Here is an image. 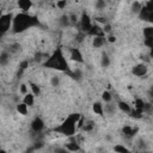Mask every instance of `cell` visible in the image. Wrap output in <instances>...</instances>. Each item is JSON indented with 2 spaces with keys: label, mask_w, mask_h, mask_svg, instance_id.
Wrapping results in <instances>:
<instances>
[{
  "label": "cell",
  "mask_w": 153,
  "mask_h": 153,
  "mask_svg": "<svg viewBox=\"0 0 153 153\" xmlns=\"http://www.w3.org/2000/svg\"><path fill=\"white\" fill-rule=\"evenodd\" d=\"M68 74H69L73 79H75V80H80L81 76H82V73H81L80 69H75V71H73V72H69Z\"/></svg>",
  "instance_id": "cell-27"
},
{
  "label": "cell",
  "mask_w": 153,
  "mask_h": 153,
  "mask_svg": "<svg viewBox=\"0 0 153 153\" xmlns=\"http://www.w3.org/2000/svg\"><path fill=\"white\" fill-rule=\"evenodd\" d=\"M102 99H103L105 103H109V102L112 100V96H111V93H110L109 91H104V92L102 93Z\"/></svg>",
  "instance_id": "cell-29"
},
{
  "label": "cell",
  "mask_w": 153,
  "mask_h": 153,
  "mask_svg": "<svg viewBox=\"0 0 153 153\" xmlns=\"http://www.w3.org/2000/svg\"><path fill=\"white\" fill-rule=\"evenodd\" d=\"M31 128L36 133H41L44 129V121L41 117H35L31 122Z\"/></svg>",
  "instance_id": "cell-8"
},
{
  "label": "cell",
  "mask_w": 153,
  "mask_h": 153,
  "mask_svg": "<svg viewBox=\"0 0 153 153\" xmlns=\"http://www.w3.org/2000/svg\"><path fill=\"white\" fill-rule=\"evenodd\" d=\"M105 41L106 39H105L104 36H94L93 41H92V45H93V48H100V47L104 45Z\"/></svg>",
  "instance_id": "cell-14"
},
{
  "label": "cell",
  "mask_w": 153,
  "mask_h": 153,
  "mask_svg": "<svg viewBox=\"0 0 153 153\" xmlns=\"http://www.w3.org/2000/svg\"><path fill=\"white\" fill-rule=\"evenodd\" d=\"M100 65H102V67H105V68L110 66V57L108 56V54H105V53H103V54H102Z\"/></svg>",
  "instance_id": "cell-23"
},
{
  "label": "cell",
  "mask_w": 153,
  "mask_h": 153,
  "mask_svg": "<svg viewBox=\"0 0 153 153\" xmlns=\"http://www.w3.org/2000/svg\"><path fill=\"white\" fill-rule=\"evenodd\" d=\"M29 85H30V87H31V93L33 94V96H39L41 94V87L37 85V84H35V82H29Z\"/></svg>",
  "instance_id": "cell-21"
},
{
  "label": "cell",
  "mask_w": 153,
  "mask_h": 153,
  "mask_svg": "<svg viewBox=\"0 0 153 153\" xmlns=\"http://www.w3.org/2000/svg\"><path fill=\"white\" fill-rule=\"evenodd\" d=\"M27 67H29V61H27V60H23V61L19 63V69H22V71H25Z\"/></svg>",
  "instance_id": "cell-36"
},
{
  "label": "cell",
  "mask_w": 153,
  "mask_h": 153,
  "mask_svg": "<svg viewBox=\"0 0 153 153\" xmlns=\"http://www.w3.org/2000/svg\"><path fill=\"white\" fill-rule=\"evenodd\" d=\"M20 49V44H18V43H16V44H12L11 45V51H17V50H19Z\"/></svg>",
  "instance_id": "cell-40"
},
{
  "label": "cell",
  "mask_w": 153,
  "mask_h": 153,
  "mask_svg": "<svg viewBox=\"0 0 153 153\" xmlns=\"http://www.w3.org/2000/svg\"><path fill=\"white\" fill-rule=\"evenodd\" d=\"M12 20H13V17L11 13H6V14H2L0 12V36L4 35L8 29H11L12 26Z\"/></svg>",
  "instance_id": "cell-4"
},
{
  "label": "cell",
  "mask_w": 153,
  "mask_h": 153,
  "mask_svg": "<svg viewBox=\"0 0 153 153\" xmlns=\"http://www.w3.org/2000/svg\"><path fill=\"white\" fill-rule=\"evenodd\" d=\"M145 45L146 47H148L149 49H152L153 48V36H151V37H145Z\"/></svg>",
  "instance_id": "cell-32"
},
{
  "label": "cell",
  "mask_w": 153,
  "mask_h": 153,
  "mask_svg": "<svg viewBox=\"0 0 153 153\" xmlns=\"http://www.w3.org/2000/svg\"><path fill=\"white\" fill-rule=\"evenodd\" d=\"M81 128L84 129V131H91V130L94 128V122H93V121L84 122V124H82V127H81Z\"/></svg>",
  "instance_id": "cell-24"
},
{
  "label": "cell",
  "mask_w": 153,
  "mask_h": 153,
  "mask_svg": "<svg viewBox=\"0 0 153 153\" xmlns=\"http://www.w3.org/2000/svg\"><path fill=\"white\" fill-rule=\"evenodd\" d=\"M102 30H103V32H104V33H110V32H111V30H112V27H111V25H110V24H104V25L102 26Z\"/></svg>",
  "instance_id": "cell-35"
},
{
  "label": "cell",
  "mask_w": 153,
  "mask_h": 153,
  "mask_svg": "<svg viewBox=\"0 0 153 153\" xmlns=\"http://www.w3.org/2000/svg\"><path fill=\"white\" fill-rule=\"evenodd\" d=\"M60 24L62 25V26H68L69 24H71V22H69V16H67V14H63V16H61L60 17Z\"/></svg>",
  "instance_id": "cell-25"
},
{
  "label": "cell",
  "mask_w": 153,
  "mask_h": 153,
  "mask_svg": "<svg viewBox=\"0 0 153 153\" xmlns=\"http://www.w3.org/2000/svg\"><path fill=\"white\" fill-rule=\"evenodd\" d=\"M85 36H86V33H84V32H81V31H80V32H79V35H76V37H75V38H76V41H78V42H82Z\"/></svg>",
  "instance_id": "cell-39"
},
{
  "label": "cell",
  "mask_w": 153,
  "mask_h": 153,
  "mask_svg": "<svg viewBox=\"0 0 153 153\" xmlns=\"http://www.w3.org/2000/svg\"><path fill=\"white\" fill-rule=\"evenodd\" d=\"M56 6L61 10H63L66 6H67V0H57L56 1Z\"/></svg>",
  "instance_id": "cell-33"
},
{
  "label": "cell",
  "mask_w": 153,
  "mask_h": 153,
  "mask_svg": "<svg viewBox=\"0 0 153 153\" xmlns=\"http://www.w3.org/2000/svg\"><path fill=\"white\" fill-rule=\"evenodd\" d=\"M10 61V53L8 51H2L0 54V65H6Z\"/></svg>",
  "instance_id": "cell-22"
},
{
  "label": "cell",
  "mask_w": 153,
  "mask_h": 153,
  "mask_svg": "<svg viewBox=\"0 0 153 153\" xmlns=\"http://www.w3.org/2000/svg\"><path fill=\"white\" fill-rule=\"evenodd\" d=\"M137 131H139V128H137V127L133 128V127H130V126H124V127L122 128V133H123V135L127 136V137H133V136H135V135L137 134Z\"/></svg>",
  "instance_id": "cell-10"
},
{
  "label": "cell",
  "mask_w": 153,
  "mask_h": 153,
  "mask_svg": "<svg viewBox=\"0 0 153 153\" xmlns=\"http://www.w3.org/2000/svg\"><path fill=\"white\" fill-rule=\"evenodd\" d=\"M56 1H57V0H56Z\"/></svg>",
  "instance_id": "cell-44"
},
{
  "label": "cell",
  "mask_w": 153,
  "mask_h": 153,
  "mask_svg": "<svg viewBox=\"0 0 153 153\" xmlns=\"http://www.w3.org/2000/svg\"><path fill=\"white\" fill-rule=\"evenodd\" d=\"M71 59L75 62H79V63H84V56L81 54V51L78 49V48H72L71 49Z\"/></svg>",
  "instance_id": "cell-9"
},
{
  "label": "cell",
  "mask_w": 153,
  "mask_h": 153,
  "mask_svg": "<svg viewBox=\"0 0 153 153\" xmlns=\"http://www.w3.org/2000/svg\"><path fill=\"white\" fill-rule=\"evenodd\" d=\"M143 105H145L143 99L136 98V99L134 100V108H135V109H141V110H143Z\"/></svg>",
  "instance_id": "cell-28"
},
{
  "label": "cell",
  "mask_w": 153,
  "mask_h": 153,
  "mask_svg": "<svg viewBox=\"0 0 153 153\" xmlns=\"http://www.w3.org/2000/svg\"><path fill=\"white\" fill-rule=\"evenodd\" d=\"M69 22H72V23H76V17H75V16H71V17H69Z\"/></svg>",
  "instance_id": "cell-42"
},
{
  "label": "cell",
  "mask_w": 153,
  "mask_h": 153,
  "mask_svg": "<svg viewBox=\"0 0 153 153\" xmlns=\"http://www.w3.org/2000/svg\"><path fill=\"white\" fill-rule=\"evenodd\" d=\"M143 36H145V37H151V36H153V27H152V26L143 27Z\"/></svg>",
  "instance_id": "cell-31"
},
{
  "label": "cell",
  "mask_w": 153,
  "mask_h": 153,
  "mask_svg": "<svg viewBox=\"0 0 153 153\" xmlns=\"http://www.w3.org/2000/svg\"><path fill=\"white\" fill-rule=\"evenodd\" d=\"M105 0H97L96 1V7L98 8V10H102V8H104L105 7Z\"/></svg>",
  "instance_id": "cell-37"
},
{
  "label": "cell",
  "mask_w": 153,
  "mask_h": 153,
  "mask_svg": "<svg viewBox=\"0 0 153 153\" xmlns=\"http://www.w3.org/2000/svg\"><path fill=\"white\" fill-rule=\"evenodd\" d=\"M117 106H118V109L121 110V111H123V112H126V114H129L130 112V105L127 103V102H123V100H120L118 103H117Z\"/></svg>",
  "instance_id": "cell-18"
},
{
  "label": "cell",
  "mask_w": 153,
  "mask_h": 153,
  "mask_svg": "<svg viewBox=\"0 0 153 153\" xmlns=\"http://www.w3.org/2000/svg\"><path fill=\"white\" fill-rule=\"evenodd\" d=\"M108 41H109L110 43H114V42H116V37H115V36H109Z\"/></svg>",
  "instance_id": "cell-41"
},
{
  "label": "cell",
  "mask_w": 153,
  "mask_h": 153,
  "mask_svg": "<svg viewBox=\"0 0 153 153\" xmlns=\"http://www.w3.org/2000/svg\"><path fill=\"white\" fill-rule=\"evenodd\" d=\"M129 114H130V117L139 120V118L142 117V115H143V110H141V109H135V108H134V110H130Z\"/></svg>",
  "instance_id": "cell-20"
},
{
  "label": "cell",
  "mask_w": 153,
  "mask_h": 153,
  "mask_svg": "<svg viewBox=\"0 0 153 153\" xmlns=\"http://www.w3.org/2000/svg\"><path fill=\"white\" fill-rule=\"evenodd\" d=\"M43 66L45 68H50V69H56V71H60V72H66V73H69V66L65 59V55L62 53V49L61 48H57L54 50V53L47 57L45 62L43 63Z\"/></svg>",
  "instance_id": "cell-2"
},
{
  "label": "cell",
  "mask_w": 153,
  "mask_h": 153,
  "mask_svg": "<svg viewBox=\"0 0 153 153\" xmlns=\"http://www.w3.org/2000/svg\"><path fill=\"white\" fill-rule=\"evenodd\" d=\"M37 25H39L37 17L27 14L26 12H22V13L16 14L13 17V20H12V30L14 33L24 32L25 30L33 27V26H37Z\"/></svg>",
  "instance_id": "cell-1"
},
{
  "label": "cell",
  "mask_w": 153,
  "mask_h": 153,
  "mask_svg": "<svg viewBox=\"0 0 153 153\" xmlns=\"http://www.w3.org/2000/svg\"><path fill=\"white\" fill-rule=\"evenodd\" d=\"M92 110L96 115H99V116H103L104 114V110H103V105L100 102H94L93 105H92Z\"/></svg>",
  "instance_id": "cell-16"
},
{
  "label": "cell",
  "mask_w": 153,
  "mask_h": 153,
  "mask_svg": "<svg viewBox=\"0 0 153 153\" xmlns=\"http://www.w3.org/2000/svg\"><path fill=\"white\" fill-rule=\"evenodd\" d=\"M16 110L20 114V115H27V111H29V109H27V105L25 104V103H18L17 105H16Z\"/></svg>",
  "instance_id": "cell-17"
},
{
  "label": "cell",
  "mask_w": 153,
  "mask_h": 153,
  "mask_svg": "<svg viewBox=\"0 0 153 153\" xmlns=\"http://www.w3.org/2000/svg\"><path fill=\"white\" fill-rule=\"evenodd\" d=\"M137 14H139V18L141 20H145V22H152L153 20V12L148 11L145 6L141 7V10H140V12Z\"/></svg>",
  "instance_id": "cell-7"
},
{
  "label": "cell",
  "mask_w": 153,
  "mask_h": 153,
  "mask_svg": "<svg viewBox=\"0 0 153 153\" xmlns=\"http://www.w3.org/2000/svg\"><path fill=\"white\" fill-rule=\"evenodd\" d=\"M80 117H81V115L78 114V112L71 114L60 126H57V127L54 128V131L60 133V134L66 135V136H72V135H74L75 131H76V129H78V128H76V122L79 121Z\"/></svg>",
  "instance_id": "cell-3"
},
{
  "label": "cell",
  "mask_w": 153,
  "mask_h": 153,
  "mask_svg": "<svg viewBox=\"0 0 153 153\" xmlns=\"http://www.w3.org/2000/svg\"><path fill=\"white\" fill-rule=\"evenodd\" d=\"M69 137H71V141H72V142H69V143H66L65 148H66L67 151H71V152H78V151H80L81 148L79 147L78 142H76V141H74V139H73V135H72V136H69Z\"/></svg>",
  "instance_id": "cell-12"
},
{
  "label": "cell",
  "mask_w": 153,
  "mask_h": 153,
  "mask_svg": "<svg viewBox=\"0 0 153 153\" xmlns=\"http://www.w3.org/2000/svg\"><path fill=\"white\" fill-rule=\"evenodd\" d=\"M91 26H92V23H91L90 16L86 12H84L80 17V31L84 33H87V31L91 29Z\"/></svg>",
  "instance_id": "cell-5"
},
{
  "label": "cell",
  "mask_w": 153,
  "mask_h": 153,
  "mask_svg": "<svg viewBox=\"0 0 153 153\" xmlns=\"http://www.w3.org/2000/svg\"><path fill=\"white\" fill-rule=\"evenodd\" d=\"M23 103H25L27 106H32L35 104V96L32 93H26L24 94V98H23Z\"/></svg>",
  "instance_id": "cell-15"
},
{
  "label": "cell",
  "mask_w": 153,
  "mask_h": 153,
  "mask_svg": "<svg viewBox=\"0 0 153 153\" xmlns=\"http://www.w3.org/2000/svg\"><path fill=\"white\" fill-rule=\"evenodd\" d=\"M131 72H133L134 75L142 78V76H146V75H147L148 68H147V66H146L145 63H139V65H136V66L133 67V71H131Z\"/></svg>",
  "instance_id": "cell-6"
},
{
  "label": "cell",
  "mask_w": 153,
  "mask_h": 153,
  "mask_svg": "<svg viewBox=\"0 0 153 153\" xmlns=\"http://www.w3.org/2000/svg\"><path fill=\"white\" fill-rule=\"evenodd\" d=\"M41 56H42V54H39V53H38V54H36V57H35V60L39 62V61H41Z\"/></svg>",
  "instance_id": "cell-43"
},
{
  "label": "cell",
  "mask_w": 153,
  "mask_h": 153,
  "mask_svg": "<svg viewBox=\"0 0 153 153\" xmlns=\"http://www.w3.org/2000/svg\"><path fill=\"white\" fill-rule=\"evenodd\" d=\"M19 91H20V93L26 94V93H27V86H26V84H20V86H19Z\"/></svg>",
  "instance_id": "cell-38"
},
{
  "label": "cell",
  "mask_w": 153,
  "mask_h": 153,
  "mask_svg": "<svg viewBox=\"0 0 153 153\" xmlns=\"http://www.w3.org/2000/svg\"><path fill=\"white\" fill-rule=\"evenodd\" d=\"M87 35H88V36H92V37H94V36H105V33L103 32L102 27H100L98 24L92 25L91 29L87 31Z\"/></svg>",
  "instance_id": "cell-11"
},
{
  "label": "cell",
  "mask_w": 153,
  "mask_h": 153,
  "mask_svg": "<svg viewBox=\"0 0 153 153\" xmlns=\"http://www.w3.org/2000/svg\"><path fill=\"white\" fill-rule=\"evenodd\" d=\"M50 82H51V85H53L54 87H56V86H59V85H60V78H59V76H56V75H54V76L51 78Z\"/></svg>",
  "instance_id": "cell-34"
},
{
  "label": "cell",
  "mask_w": 153,
  "mask_h": 153,
  "mask_svg": "<svg viewBox=\"0 0 153 153\" xmlns=\"http://www.w3.org/2000/svg\"><path fill=\"white\" fill-rule=\"evenodd\" d=\"M114 151H115V152H120V153H128V152H129V149H128L127 147L122 146V145H116V146L114 147Z\"/></svg>",
  "instance_id": "cell-30"
},
{
  "label": "cell",
  "mask_w": 153,
  "mask_h": 153,
  "mask_svg": "<svg viewBox=\"0 0 153 153\" xmlns=\"http://www.w3.org/2000/svg\"><path fill=\"white\" fill-rule=\"evenodd\" d=\"M103 110H104V112H106V114H109V115H112V114H115L116 105H115V104H112L111 102L105 103V106L103 105Z\"/></svg>",
  "instance_id": "cell-19"
},
{
  "label": "cell",
  "mask_w": 153,
  "mask_h": 153,
  "mask_svg": "<svg viewBox=\"0 0 153 153\" xmlns=\"http://www.w3.org/2000/svg\"><path fill=\"white\" fill-rule=\"evenodd\" d=\"M141 7H142V5H141L139 1H134V2L131 4V12L135 13V14H137V13L140 12Z\"/></svg>",
  "instance_id": "cell-26"
},
{
  "label": "cell",
  "mask_w": 153,
  "mask_h": 153,
  "mask_svg": "<svg viewBox=\"0 0 153 153\" xmlns=\"http://www.w3.org/2000/svg\"><path fill=\"white\" fill-rule=\"evenodd\" d=\"M18 6L23 12H27L32 6V1L31 0H18Z\"/></svg>",
  "instance_id": "cell-13"
}]
</instances>
